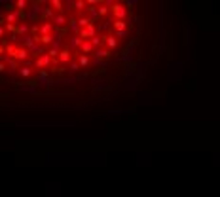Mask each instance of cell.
Here are the masks:
<instances>
[{
    "instance_id": "cell-1",
    "label": "cell",
    "mask_w": 220,
    "mask_h": 197,
    "mask_svg": "<svg viewBox=\"0 0 220 197\" xmlns=\"http://www.w3.org/2000/svg\"><path fill=\"white\" fill-rule=\"evenodd\" d=\"M80 36H82V38H93V36H95V27H93V25L85 27V29L80 32Z\"/></svg>"
},
{
    "instance_id": "cell-2",
    "label": "cell",
    "mask_w": 220,
    "mask_h": 197,
    "mask_svg": "<svg viewBox=\"0 0 220 197\" xmlns=\"http://www.w3.org/2000/svg\"><path fill=\"white\" fill-rule=\"evenodd\" d=\"M125 14H127V10H125L124 6H114V15H116V17L124 19V17H125Z\"/></svg>"
},
{
    "instance_id": "cell-3",
    "label": "cell",
    "mask_w": 220,
    "mask_h": 197,
    "mask_svg": "<svg viewBox=\"0 0 220 197\" xmlns=\"http://www.w3.org/2000/svg\"><path fill=\"white\" fill-rule=\"evenodd\" d=\"M48 63H49V57H48V55H46V57H40V59H38V63H36V64H38V67H42V64H48Z\"/></svg>"
},
{
    "instance_id": "cell-4",
    "label": "cell",
    "mask_w": 220,
    "mask_h": 197,
    "mask_svg": "<svg viewBox=\"0 0 220 197\" xmlns=\"http://www.w3.org/2000/svg\"><path fill=\"white\" fill-rule=\"evenodd\" d=\"M82 49L84 51H91V42H84L82 44Z\"/></svg>"
},
{
    "instance_id": "cell-5",
    "label": "cell",
    "mask_w": 220,
    "mask_h": 197,
    "mask_svg": "<svg viewBox=\"0 0 220 197\" xmlns=\"http://www.w3.org/2000/svg\"><path fill=\"white\" fill-rule=\"evenodd\" d=\"M59 57H61L63 63H67V61H69V51H61V55H59Z\"/></svg>"
},
{
    "instance_id": "cell-6",
    "label": "cell",
    "mask_w": 220,
    "mask_h": 197,
    "mask_svg": "<svg viewBox=\"0 0 220 197\" xmlns=\"http://www.w3.org/2000/svg\"><path fill=\"white\" fill-rule=\"evenodd\" d=\"M116 29H120V30L124 32V29H125V23H124V21H116Z\"/></svg>"
},
{
    "instance_id": "cell-7",
    "label": "cell",
    "mask_w": 220,
    "mask_h": 197,
    "mask_svg": "<svg viewBox=\"0 0 220 197\" xmlns=\"http://www.w3.org/2000/svg\"><path fill=\"white\" fill-rule=\"evenodd\" d=\"M91 44H93V46H99V44H101V36H93V38H91Z\"/></svg>"
},
{
    "instance_id": "cell-8",
    "label": "cell",
    "mask_w": 220,
    "mask_h": 197,
    "mask_svg": "<svg viewBox=\"0 0 220 197\" xmlns=\"http://www.w3.org/2000/svg\"><path fill=\"white\" fill-rule=\"evenodd\" d=\"M106 44H108L110 48H116V40H114V38H108V40H106Z\"/></svg>"
},
{
    "instance_id": "cell-9",
    "label": "cell",
    "mask_w": 220,
    "mask_h": 197,
    "mask_svg": "<svg viewBox=\"0 0 220 197\" xmlns=\"http://www.w3.org/2000/svg\"><path fill=\"white\" fill-rule=\"evenodd\" d=\"M87 63H89V61H87V57H80V64H82V67H85Z\"/></svg>"
},
{
    "instance_id": "cell-10",
    "label": "cell",
    "mask_w": 220,
    "mask_h": 197,
    "mask_svg": "<svg viewBox=\"0 0 220 197\" xmlns=\"http://www.w3.org/2000/svg\"><path fill=\"white\" fill-rule=\"evenodd\" d=\"M15 19H17L15 14H10V15H8V21H10V23H12V21H15Z\"/></svg>"
},
{
    "instance_id": "cell-11",
    "label": "cell",
    "mask_w": 220,
    "mask_h": 197,
    "mask_svg": "<svg viewBox=\"0 0 220 197\" xmlns=\"http://www.w3.org/2000/svg\"><path fill=\"white\" fill-rule=\"evenodd\" d=\"M48 30H51V25H44L42 27V32H48Z\"/></svg>"
},
{
    "instance_id": "cell-12",
    "label": "cell",
    "mask_w": 220,
    "mask_h": 197,
    "mask_svg": "<svg viewBox=\"0 0 220 197\" xmlns=\"http://www.w3.org/2000/svg\"><path fill=\"white\" fill-rule=\"evenodd\" d=\"M21 74H23V76H29V74H30V70H29V68H23V70H21Z\"/></svg>"
},
{
    "instance_id": "cell-13",
    "label": "cell",
    "mask_w": 220,
    "mask_h": 197,
    "mask_svg": "<svg viewBox=\"0 0 220 197\" xmlns=\"http://www.w3.org/2000/svg\"><path fill=\"white\" fill-rule=\"evenodd\" d=\"M42 40H44V42H46V44H48V42H51V36H48V34H46V36H44Z\"/></svg>"
},
{
    "instance_id": "cell-14",
    "label": "cell",
    "mask_w": 220,
    "mask_h": 197,
    "mask_svg": "<svg viewBox=\"0 0 220 197\" xmlns=\"http://www.w3.org/2000/svg\"><path fill=\"white\" fill-rule=\"evenodd\" d=\"M2 32H4V30H2V27H0V36H2Z\"/></svg>"
},
{
    "instance_id": "cell-15",
    "label": "cell",
    "mask_w": 220,
    "mask_h": 197,
    "mask_svg": "<svg viewBox=\"0 0 220 197\" xmlns=\"http://www.w3.org/2000/svg\"><path fill=\"white\" fill-rule=\"evenodd\" d=\"M0 53H2V48H0Z\"/></svg>"
}]
</instances>
